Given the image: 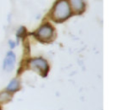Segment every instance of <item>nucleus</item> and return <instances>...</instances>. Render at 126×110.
<instances>
[{"label":"nucleus","instance_id":"7","mask_svg":"<svg viewBox=\"0 0 126 110\" xmlns=\"http://www.w3.org/2000/svg\"><path fill=\"white\" fill-rule=\"evenodd\" d=\"M11 99V95L9 94V92H1L0 93V103L4 104L8 101H10Z\"/></svg>","mask_w":126,"mask_h":110},{"label":"nucleus","instance_id":"9","mask_svg":"<svg viewBox=\"0 0 126 110\" xmlns=\"http://www.w3.org/2000/svg\"><path fill=\"white\" fill-rule=\"evenodd\" d=\"M8 44H9V46H10V48H11V49H14V48L16 47V42H14V41H12V40H9Z\"/></svg>","mask_w":126,"mask_h":110},{"label":"nucleus","instance_id":"6","mask_svg":"<svg viewBox=\"0 0 126 110\" xmlns=\"http://www.w3.org/2000/svg\"><path fill=\"white\" fill-rule=\"evenodd\" d=\"M20 88V82L17 79L14 78L9 82V84L7 85L6 87V90L8 92H11V93H14L16 91H17Z\"/></svg>","mask_w":126,"mask_h":110},{"label":"nucleus","instance_id":"10","mask_svg":"<svg viewBox=\"0 0 126 110\" xmlns=\"http://www.w3.org/2000/svg\"><path fill=\"white\" fill-rule=\"evenodd\" d=\"M0 110H1V109H0Z\"/></svg>","mask_w":126,"mask_h":110},{"label":"nucleus","instance_id":"1","mask_svg":"<svg viewBox=\"0 0 126 110\" xmlns=\"http://www.w3.org/2000/svg\"><path fill=\"white\" fill-rule=\"evenodd\" d=\"M72 14L71 7L68 1L67 0H60L54 5L52 11V18L55 21H64L67 19Z\"/></svg>","mask_w":126,"mask_h":110},{"label":"nucleus","instance_id":"3","mask_svg":"<svg viewBox=\"0 0 126 110\" xmlns=\"http://www.w3.org/2000/svg\"><path fill=\"white\" fill-rule=\"evenodd\" d=\"M36 36L42 41H48L54 36V29L48 23L43 24L37 30Z\"/></svg>","mask_w":126,"mask_h":110},{"label":"nucleus","instance_id":"2","mask_svg":"<svg viewBox=\"0 0 126 110\" xmlns=\"http://www.w3.org/2000/svg\"><path fill=\"white\" fill-rule=\"evenodd\" d=\"M29 67L32 70L38 72L42 76H46L49 70V66L47 62L42 57H36L31 59L29 62Z\"/></svg>","mask_w":126,"mask_h":110},{"label":"nucleus","instance_id":"8","mask_svg":"<svg viewBox=\"0 0 126 110\" xmlns=\"http://www.w3.org/2000/svg\"><path fill=\"white\" fill-rule=\"evenodd\" d=\"M24 32H25V29L23 28V27H20L19 30H17V33H16V37H17L18 38L21 37H23V35Z\"/></svg>","mask_w":126,"mask_h":110},{"label":"nucleus","instance_id":"5","mask_svg":"<svg viewBox=\"0 0 126 110\" xmlns=\"http://www.w3.org/2000/svg\"><path fill=\"white\" fill-rule=\"evenodd\" d=\"M69 5L75 12H82L85 9L84 0H69Z\"/></svg>","mask_w":126,"mask_h":110},{"label":"nucleus","instance_id":"4","mask_svg":"<svg viewBox=\"0 0 126 110\" xmlns=\"http://www.w3.org/2000/svg\"><path fill=\"white\" fill-rule=\"evenodd\" d=\"M16 63V55L12 51H9L6 54L5 58L4 60V69L7 72H11L13 70Z\"/></svg>","mask_w":126,"mask_h":110}]
</instances>
